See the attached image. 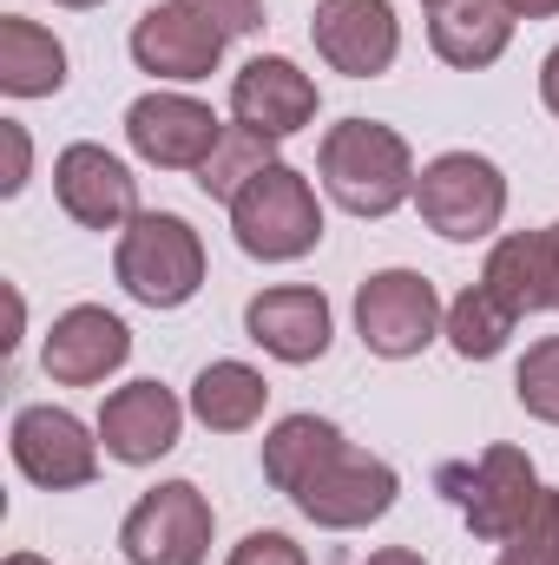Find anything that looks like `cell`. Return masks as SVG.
<instances>
[{
    "mask_svg": "<svg viewBox=\"0 0 559 565\" xmlns=\"http://www.w3.org/2000/svg\"><path fill=\"white\" fill-rule=\"evenodd\" d=\"M264 480L289 493V507L329 533H356L369 520H382L402 493L395 467L349 447L342 427L323 415H283L264 434Z\"/></svg>",
    "mask_w": 559,
    "mask_h": 565,
    "instance_id": "6da1fadb",
    "label": "cell"
},
{
    "mask_svg": "<svg viewBox=\"0 0 559 565\" xmlns=\"http://www.w3.org/2000/svg\"><path fill=\"white\" fill-rule=\"evenodd\" d=\"M316 171H323V191L349 217H389L395 204L415 198V151L395 126H376V119L329 126L323 151H316Z\"/></svg>",
    "mask_w": 559,
    "mask_h": 565,
    "instance_id": "7a4b0ae2",
    "label": "cell"
},
{
    "mask_svg": "<svg viewBox=\"0 0 559 565\" xmlns=\"http://www.w3.org/2000/svg\"><path fill=\"white\" fill-rule=\"evenodd\" d=\"M231 231L244 244V257L257 264H296L323 244V204L309 191L303 171L271 164L264 178H251L238 198H231Z\"/></svg>",
    "mask_w": 559,
    "mask_h": 565,
    "instance_id": "3957f363",
    "label": "cell"
},
{
    "mask_svg": "<svg viewBox=\"0 0 559 565\" xmlns=\"http://www.w3.org/2000/svg\"><path fill=\"white\" fill-rule=\"evenodd\" d=\"M113 270H119V289H126L133 302H145V309H178V302H191L198 282H204V244H198V231H191L184 217H171V211H139V217L126 224V237H119Z\"/></svg>",
    "mask_w": 559,
    "mask_h": 565,
    "instance_id": "277c9868",
    "label": "cell"
},
{
    "mask_svg": "<svg viewBox=\"0 0 559 565\" xmlns=\"http://www.w3.org/2000/svg\"><path fill=\"white\" fill-rule=\"evenodd\" d=\"M415 204H421V224L447 244H481L500 231L507 217V178L494 158L481 151H441L428 171L415 178Z\"/></svg>",
    "mask_w": 559,
    "mask_h": 565,
    "instance_id": "5b68a950",
    "label": "cell"
},
{
    "mask_svg": "<svg viewBox=\"0 0 559 565\" xmlns=\"http://www.w3.org/2000/svg\"><path fill=\"white\" fill-rule=\"evenodd\" d=\"M441 487L461 507V520H467L474 540H514L534 520L540 493H547L540 473H534V460L520 447H507V440L487 447L474 467H441Z\"/></svg>",
    "mask_w": 559,
    "mask_h": 565,
    "instance_id": "8992f818",
    "label": "cell"
},
{
    "mask_svg": "<svg viewBox=\"0 0 559 565\" xmlns=\"http://www.w3.org/2000/svg\"><path fill=\"white\" fill-rule=\"evenodd\" d=\"M441 322H447V309H441L434 282L421 277V270H376V277L356 289V335L382 362L421 355L441 335Z\"/></svg>",
    "mask_w": 559,
    "mask_h": 565,
    "instance_id": "52a82bcc",
    "label": "cell"
},
{
    "mask_svg": "<svg viewBox=\"0 0 559 565\" xmlns=\"http://www.w3.org/2000/svg\"><path fill=\"white\" fill-rule=\"evenodd\" d=\"M119 553L133 565H204V553H211V500L191 480L151 487L119 526Z\"/></svg>",
    "mask_w": 559,
    "mask_h": 565,
    "instance_id": "ba28073f",
    "label": "cell"
},
{
    "mask_svg": "<svg viewBox=\"0 0 559 565\" xmlns=\"http://www.w3.org/2000/svg\"><path fill=\"white\" fill-rule=\"evenodd\" d=\"M13 467L46 487V493H66V487H86L99 473V440L86 434L80 415L66 408H20L13 415Z\"/></svg>",
    "mask_w": 559,
    "mask_h": 565,
    "instance_id": "9c48e42d",
    "label": "cell"
},
{
    "mask_svg": "<svg viewBox=\"0 0 559 565\" xmlns=\"http://www.w3.org/2000/svg\"><path fill=\"white\" fill-rule=\"evenodd\" d=\"M53 191L60 211L86 231H126L139 217V178L106 145H66L53 158Z\"/></svg>",
    "mask_w": 559,
    "mask_h": 565,
    "instance_id": "30bf717a",
    "label": "cell"
},
{
    "mask_svg": "<svg viewBox=\"0 0 559 565\" xmlns=\"http://www.w3.org/2000/svg\"><path fill=\"white\" fill-rule=\"evenodd\" d=\"M309 40L349 79H376L402 53V26H395V7L389 0H316Z\"/></svg>",
    "mask_w": 559,
    "mask_h": 565,
    "instance_id": "8fae6325",
    "label": "cell"
},
{
    "mask_svg": "<svg viewBox=\"0 0 559 565\" xmlns=\"http://www.w3.org/2000/svg\"><path fill=\"white\" fill-rule=\"evenodd\" d=\"M126 139L158 171H198L218 151L224 126H218L211 106H198L184 93H145V99H133V113H126Z\"/></svg>",
    "mask_w": 559,
    "mask_h": 565,
    "instance_id": "7c38bea8",
    "label": "cell"
},
{
    "mask_svg": "<svg viewBox=\"0 0 559 565\" xmlns=\"http://www.w3.org/2000/svg\"><path fill=\"white\" fill-rule=\"evenodd\" d=\"M224 26L204 20L198 7L184 0H165V7H145L139 26H133V60L158 79H211L218 60H224Z\"/></svg>",
    "mask_w": 559,
    "mask_h": 565,
    "instance_id": "4fadbf2b",
    "label": "cell"
},
{
    "mask_svg": "<svg viewBox=\"0 0 559 565\" xmlns=\"http://www.w3.org/2000/svg\"><path fill=\"white\" fill-rule=\"evenodd\" d=\"M126 355H133V329H126L113 309H99V302L66 309V316L46 329V349H40V362H46V375H53L60 388H93V382H106L113 369H126Z\"/></svg>",
    "mask_w": 559,
    "mask_h": 565,
    "instance_id": "5bb4252c",
    "label": "cell"
},
{
    "mask_svg": "<svg viewBox=\"0 0 559 565\" xmlns=\"http://www.w3.org/2000/svg\"><path fill=\"white\" fill-rule=\"evenodd\" d=\"M231 113H238V126H251L264 139H289L316 119V79L296 73V60L264 53L231 79Z\"/></svg>",
    "mask_w": 559,
    "mask_h": 565,
    "instance_id": "9a60e30c",
    "label": "cell"
},
{
    "mask_svg": "<svg viewBox=\"0 0 559 565\" xmlns=\"http://www.w3.org/2000/svg\"><path fill=\"white\" fill-rule=\"evenodd\" d=\"M178 427H184V408H178V395L158 388V382H126V388H113L106 408H99V440H106V454L126 460V467H151L158 454H171V447H178Z\"/></svg>",
    "mask_w": 559,
    "mask_h": 565,
    "instance_id": "2e32d148",
    "label": "cell"
},
{
    "mask_svg": "<svg viewBox=\"0 0 559 565\" xmlns=\"http://www.w3.org/2000/svg\"><path fill=\"white\" fill-rule=\"evenodd\" d=\"M244 329L277 362H316L329 349V296L309 289V282H277V289L251 296Z\"/></svg>",
    "mask_w": 559,
    "mask_h": 565,
    "instance_id": "e0dca14e",
    "label": "cell"
},
{
    "mask_svg": "<svg viewBox=\"0 0 559 565\" xmlns=\"http://www.w3.org/2000/svg\"><path fill=\"white\" fill-rule=\"evenodd\" d=\"M514 20H520L514 0H441L434 20H428V40H434V53H441L447 66L481 73V66H494V60L507 53Z\"/></svg>",
    "mask_w": 559,
    "mask_h": 565,
    "instance_id": "ac0fdd59",
    "label": "cell"
},
{
    "mask_svg": "<svg viewBox=\"0 0 559 565\" xmlns=\"http://www.w3.org/2000/svg\"><path fill=\"white\" fill-rule=\"evenodd\" d=\"M60 86H66V46H60L40 20L7 13V20H0V93H13V99H46V93H60Z\"/></svg>",
    "mask_w": 559,
    "mask_h": 565,
    "instance_id": "d6986e66",
    "label": "cell"
},
{
    "mask_svg": "<svg viewBox=\"0 0 559 565\" xmlns=\"http://www.w3.org/2000/svg\"><path fill=\"white\" fill-rule=\"evenodd\" d=\"M271 402V382L251 369V362H211L198 382H191V415L211 427V434H244L257 427Z\"/></svg>",
    "mask_w": 559,
    "mask_h": 565,
    "instance_id": "ffe728a7",
    "label": "cell"
},
{
    "mask_svg": "<svg viewBox=\"0 0 559 565\" xmlns=\"http://www.w3.org/2000/svg\"><path fill=\"white\" fill-rule=\"evenodd\" d=\"M481 282L514 309V316H534L547 309V250H540V231H520V237H500L487 250V270Z\"/></svg>",
    "mask_w": 559,
    "mask_h": 565,
    "instance_id": "44dd1931",
    "label": "cell"
},
{
    "mask_svg": "<svg viewBox=\"0 0 559 565\" xmlns=\"http://www.w3.org/2000/svg\"><path fill=\"white\" fill-rule=\"evenodd\" d=\"M514 322H520V316H514L487 282H467V289L447 302V342H454V355H467V362L500 355L507 335H514Z\"/></svg>",
    "mask_w": 559,
    "mask_h": 565,
    "instance_id": "7402d4cb",
    "label": "cell"
},
{
    "mask_svg": "<svg viewBox=\"0 0 559 565\" xmlns=\"http://www.w3.org/2000/svg\"><path fill=\"white\" fill-rule=\"evenodd\" d=\"M277 139H264V132H251V126H224V139H218V151L198 164V184H204V198H238L251 178H264L271 164H277V151H271Z\"/></svg>",
    "mask_w": 559,
    "mask_h": 565,
    "instance_id": "603a6c76",
    "label": "cell"
},
{
    "mask_svg": "<svg viewBox=\"0 0 559 565\" xmlns=\"http://www.w3.org/2000/svg\"><path fill=\"white\" fill-rule=\"evenodd\" d=\"M514 395H520V408H527L534 422H553V427H559V335L534 342V349L520 355Z\"/></svg>",
    "mask_w": 559,
    "mask_h": 565,
    "instance_id": "cb8c5ba5",
    "label": "cell"
},
{
    "mask_svg": "<svg viewBox=\"0 0 559 565\" xmlns=\"http://www.w3.org/2000/svg\"><path fill=\"white\" fill-rule=\"evenodd\" d=\"M500 546H507L500 565H559V493H540L534 520L514 540H500Z\"/></svg>",
    "mask_w": 559,
    "mask_h": 565,
    "instance_id": "d4e9b609",
    "label": "cell"
},
{
    "mask_svg": "<svg viewBox=\"0 0 559 565\" xmlns=\"http://www.w3.org/2000/svg\"><path fill=\"white\" fill-rule=\"evenodd\" d=\"M224 565H309V559H303V546L289 533H244Z\"/></svg>",
    "mask_w": 559,
    "mask_h": 565,
    "instance_id": "484cf974",
    "label": "cell"
},
{
    "mask_svg": "<svg viewBox=\"0 0 559 565\" xmlns=\"http://www.w3.org/2000/svg\"><path fill=\"white\" fill-rule=\"evenodd\" d=\"M184 7H198V13L218 20L224 33H257V26H264V0H184Z\"/></svg>",
    "mask_w": 559,
    "mask_h": 565,
    "instance_id": "4316f807",
    "label": "cell"
},
{
    "mask_svg": "<svg viewBox=\"0 0 559 565\" xmlns=\"http://www.w3.org/2000/svg\"><path fill=\"white\" fill-rule=\"evenodd\" d=\"M0 139H7V178H0V191L13 198V191L27 184V126H13V119H0Z\"/></svg>",
    "mask_w": 559,
    "mask_h": 565,
    "instance_id": "83f0119b",
    "label": "cell"
},
{
    "mask_svg": "<svg viewBox=\"0 0 559 565\" xmlns=\"http://www.w3.org/2000/svg\"><path fill=\"white\" fill-rule=\"evenodd\" d=\"M540 250H547V309H559V224L540 231Z\"/></svg>",
    "mask_w": 559,
    "mask_h": 565,
    "instance_id": "f1b7e54d",
    "label": "cell"
},
{
    "mask_svg": "<svg viewBox=\"0 0 559 565\" xmlns=\"http://www.w3.org/2000/svg\"><path fill=\"white\" fill-rule=\"evenodd\" d=\"M540 99L553 106V119H559V46L547 53V66H540Z\"/></svg>",
    "mask_w": 559,
    "mask_h": 565,
    "instance_id": "f546056e",
    "label": "cell"
},
{
    "mask_svg": "<svg viewBox=\"0 0 559 565\" xmlns=\"http://www.w3.org/2000/svg\"><path fill=\"white\" fill-rule=\"evenodd\" d=\"M369 565H428V559H421V553H409V546H382Z\"/></svg>",
    "mask_w": 559,
    "mask_h": 565,
    "instance_id": "4dcf8cb0",
    "label": "cell"
},
{
    "mask_svg": "<svg viewBox=\"0 0 559 565\" xmlns=\"http://www.w3.org/2000/svg\"><path fill=\"white\" fill-rule=\"evenodd\" d=\"M514 7H520L527 20H547V13H559V0H514Z\"/></svg>",
    "mask_w": 559,
    "mask_h": 565,
    "instance_id": "1f68e13d",
    "label": "cell"
},
{
    "mask_svg": "<svg viewBox=\"0 0 559 565\" xmlns=\"http://www.w3.org/2000/svg\"><path fill=\"white\" fill-rule=\"evenodd\" d=\"M7 565H46L40 553H7Z\"/></svg>",
    "mask_w": 559,
    "mask_h": 565,
    "instance_id": "d6a6232c",
    "label": "cell"
},
{
    "mask_svg": "<svg viewBox=\"0 0 559 565\" xmlns=\"http://www.w3.org/2000/svg\"><path fill=\"white\" fill-rule=\"evenodd\" d=\"M60 7H99V0H60Z\"/></svg>",
    "mask_w": 559,
    "mask_h": 565,
    "instance_id": "836d02e7",
    "label": "cell"
},
{
    "mask_svg": "<svg viewBox=\"0 0 559 565\" xmlns=\"http://www.w3.org/2000/svg\"><path fill=\"white\" fill-rule=\"evenodd\" d=\"M428 7H441V0H428Z\"/></svg>",
    "mask_w": 559,
    "mask_h": 565,
    "instance_id": "e575fe53",
    "label": "cell"
}]
</instances>
